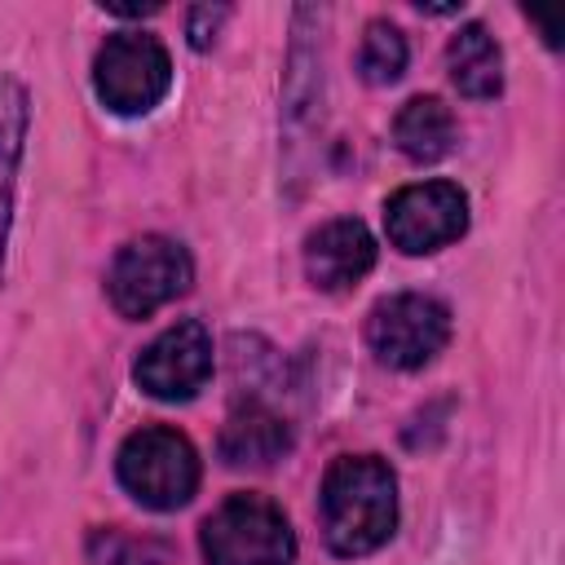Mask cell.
<instances>
[{"instance_id": "cell-10", "label": "cell", "mask_w": 565, "mask_h": 565, "mask_svg": "<svg viewBox=\"0 0 565 565\" xmlns=\"http://www.w3.org/2000/svg\"><path fill=\"white\" fill-rule=\"evenodd\" d=\"M287 450H291V424H287L278 411L260 406V402L238 406V411L225 419L221 437H216V455H221L230 468H269V463H278Z\"/></svg>"}, {"instance_id": "cell-1", "label": "cell", "mask_w": 565, "mask_h": 565, "mask_svg": "<svg viewBox=\"0 0 565 565\" xmlns=\"http://www.w3.org/2000/svg\"><path fill=\"white\" fill-rule=\"evenodd\" d=\"M322 539L335 556H366L397 530V477L380 455H340L318 490Z\"/></svg>"}, {"instance_id": "cell-9", "label": "cell", "mask_w": 565, "mask_h": 565, "mask_svg": "<svg viewBox=\"0 0 565 565\" xmlns=\"http://www.w3.org/2000/svg\"><path fill=\"white\" fill-rule=\"evenodd\" d=\"M375 265V238L362 221L335 216L305 238V278L318 291H349Z\"/></svg>"}, {"instance_id": "cell-7", "label": "cell", "mask_w": 565, "mask_h": 565, "mask_svg": "<svg viewBox=\"0 0 565 565\" xmlns=\"http://www.w3.org/2000/svg\"><path fill=\"white\" fill-rule=\"evenodd\" d=\"M388 243L406 256L450 247L468 230V194L455 181H415L384 203Z\"/></svg>"}, {"instance_id": "cell-16", "label": "cell", "mask_w": 565, "mask_h": 565, "mask_svg": "<svg viewBox=\"0 0 565 565\" xmlns=\"http://www.w3.org/2000/svg\"><path fill=\"white\" fill-rule=\"evenodd\" d=\"M110 13H119V18H146V13H159V4H110Z\"/></svg>"}, {"instance_id": "cell-11", "label": "cell", "mask_w": 565, "mask_h": 565, "mask_svg": "<svg viewBox=\"0 0 565 565\" xmlns=\"http://www.w3.org/2000/svg\"><path fill=\"white\" fill-rule=\"evenodd\" d=\"M446 66H450V84L472 102H490L503 93V49L481 22H468L450 35Z\"/></svg>"}, {"instance_id": "cell-2", "label": "cell", "mask_w": 565, "mask_h": 565, "mask_svg": "<svg viewBox=\"0 0 565 565\" xmlns=\"http://www.w3.org/2000/svg\"><path fill=\"white\" fill-rule=\"evenodd\" d=\"M119 486L150 512H177L199 490V450L185 433L168 424H146L124 437L115 455Z\"/></svg>"}, {"instance_id": "cell-15", "label": "cell", "mask_w": 565, "mask_h": 565, "mask_svg": "<svg viewBox=\"0 0 565 565\" xmlns=\"http://www.w3.org/2000/svg\"><path fill=\"white\" fill-rule=\"evenodd\" d=\"M225 18H230L225 4H194V9H190V22H185L190 44H194V49H212V44H216V31H221Z\"/></svg>"}, {"instance_id": "cell-4", "label": "cell", "mask_w": 565, "mask_h": 565, "mask_svg": "<svg viewBox=\"0 0 565 565\" xmlns=\"http://www.w3.org/2000/svg\"><path fill=\"white\" fill-rule=\"evenodd\" d=\"M194 282V260L177 238L163 234H141L132 243H124L110 260L106 274V296L115 305L119 318H150L154 309L172 305L177 296H185Z\"/></svg>"}, {"instance_id": "cell-5", "label": "cell", "mask_w": 565, "mask_h": 565, "mask_svg": "<svg viewBox=\"0 0 565 565\" xmlns=\"http://www.w3.org/2000/svg\"><path fill=\"white\" fill-rule=\"evenodd\" d=\"M97 102L115 115H150L172 88V57L150 31H119L93 57Z\"/></svg>"}, {"instance_id": "cell-3", "label": "cell", "mask_w": 565, "mask_h": 565, "mask_svg": "<svg viewBox=\"0 0 565 565\" xmlns=\"http://www.w3.org/2000/svg\"><path fill=\"white\" fill-rule=\"evenodd\" d=\"M199 547L207 565H291L296 534L287 512L252 490L230 494L216 512H207L199 530Z\"/></svg>"}, {"instance_id": "cell-14", "label": "cell", "mask_w": 565, "mask_h": 565, "mask_svg": "<svg viewBox=\"0 0 565 565\" xmlns=\"http://www.w3.org/2000/svg\"><path fill=\"white\" fill-rule=\"evenodd\" d=\"M406 57H411V49H406L402 26H393V22H384V18L366 22L362 49H358V75H362L371 88L397 84L402 71H406Z\"/></svg>"}, {"instance_id": "cell-13", "label": "cell", "mask_w": 565, "mask_h": 565, "mask_svg": "<svg viewBox=\"0 0 565 565\" xmlns=\"http://www.w3.org/2000/svg\"><path fill=\"white\" fill-rule=\"evenodd\" d=\"M22 137H26V88L18 79H0V274H4V247H9V221H13Z\"/></svg>"}, {"instance_id": "cell-8", "label": "cell", "mask_w": 565, "mask_h": 565, "mask_svg": "<svg viewBox=\"0 0 565 565\" xmlns=\"http://www.w3.org/2000/svg\"><path fill=\"white\" fill-rule=\"evenodd\" d=\"M212 362H216L212 331L199 318H185L141 349L132 380L141 393H150L159 402H190L212 380Z\"/></svg>"}, {"instance_id": "cell-12", "label": "cell", "mask_w": 565, "mask_h": 565, "mask_svg": "<svg viewBox=\"0 0 565 565\" xmlns=\"http://www.w3.org/2000/svg\"><path fill=\"white\" fill-rule=\"evenodd\" d=\"M455 115L441 97H411L393 119V141L415 163H437L455 150Z\"/></svg>"}, {"instance_id": "cell-6", "label": "cell", "mask_w": 565, "mask_h": 565, "mask_svg": "<svg viewBox=\"0 0 565 565\" xmlns=\"http://www.w3.org/2000/svg\"><path fill=\"white\" fill-rule=\"evenodd\" d=\"M450 340V309L424 291H397L371 305L366 313V344L393 371L428 366Z\"/></svg>"}]
</instances>
